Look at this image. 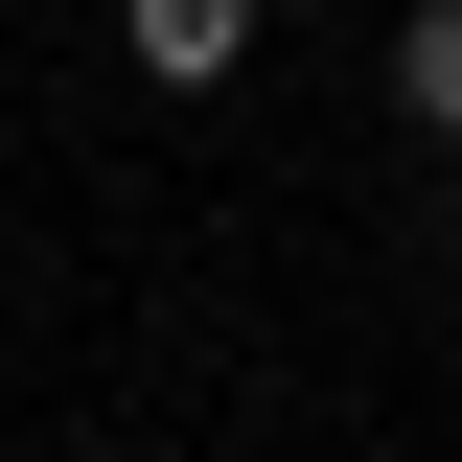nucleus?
<instances>
[{
	"instance_id": "nucleus-1",
	"label": "nucleus",
	"mask_w": 462,
	"mask_h": 462,
	"mask_svg": "<svg viewBox=\"0 0 462 462\" xmlns=\"http://www.w3.org/2000/svg\"><path fill=\"white\" fill-rule=\"evenodd\" d=\"M231 47H254V0H139V69H162V93H208Z\"/></svg>"
},
{
	"instance_id": "nucleus-2",
	"label": "nucleus",
	"mask_w": 462,
	"mask_h": 462,
	"mask_svg": "<svg viewBox=\"0 0 462 462\" xmlns=\"http://www.w3.org/2000/svg\"><path fill=\"white\" fill-rule=\"evenodd\" d=\"M393 93H416V139H462V0H416V23H393Z\"/></svg>"
}]
</instances>
